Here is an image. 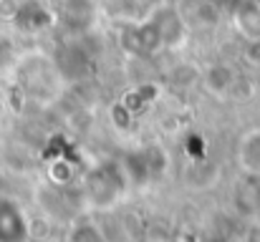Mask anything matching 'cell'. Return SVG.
I'll list each match as a JSON object with an SVG mask.
<instances>
[{
    "mask_svg": "<svg viewBox=\"0 0 260 242\" xmlns=\"http://www.w3.org/2000/svg\"><path fill=\"white\" fill-rule=\"evenodd\" d=\"M184 36V25L172 8L154 10L147 20H142L134 30L126 33V48L132 53H154L159 48L177 46Z\"/></svg>",
    "mask_w": 260,
    "mask_h": 242,
    "instance_id": "1",
    "label": "cell"
},
{
    "mask_svg": "<svg viewBox=\"0 0 260 242\" xmlns=\"http://www.w3.org/2000/svg\"><path fill=\"white\" fill-rule=\"evenodd\" d=\"M88 194L96 204H109L119 197L121 192V184H124V177L119 174L116 164H101L91 177H88Z\"/></svg>",
    "mask_w": 260,
    "mask_h": 242,
    "instance_id": "2",
    "label": "cell"
},
{
    "mask_svg": "<svg viewBox=\"0 0 260 242\" xmlns=\"http://www.w3.org/2000/svg\"><path fill=\"white\" fill-rule=\"evenodd\" d=\"M202 83H205L207 93H212L215 98H230L240 83V74L230 63H212L205 71Z\"/></svg>",
    "mask_w": 260,
    "mask_h": 242,
    "instance_id": "3",
    "label": "cell"
},
{
    "mask_svg": "<svg viewBox=\"0 0 260 242\" xmlns=\"http://www.w3.org/2000/svg\"><path fill=\"white\" fill-rule=\"evenodd\" d=\"M25 237L28 222L23 210L10 199H0V242H25Z\"/></svg>",
    "mask_w": 260,
    "mask_h": 242,
    "instance_id": "4",
    "label": "cell"
},
{
    "mask_svg": "<svg viewBox=\"0 0 260 242\" xmlns=\"http://www.w3.org/2000/svg\"><path fill=\"white\" fill-rule=\"evenodd\" d=\"M238 161L245 169V174L260 177V129L248 131L238 144Z\"/></svg>",
    "mask_w": 260,
    "mask_h": 242,
    "instance_id": "5",
    "label": "cell"
},
{
    "mask_svg": "<svg viewBox=\"0 0 260 242\" xmlns=\"http://www.w3.org/2000/svg\"><path fill=\"white\" fill-rule=\"evenodd\" d=\"M235 28L240 30L243 38L260 43V5L258 3H245L235 13Z\"/></svg>",
    "mask_w": 260,
    "mask_h": 242,
    "instance_id": "6",
    "label": "cell"
},
{
    "mask_svg": "<svg viewBox=\"0 0 260 242\" xmlns=\"http://www.w3.org/2000/svg\"><path fill=\"white\" fill-rule=\"evenodd\" d=\"M66 242H106V240H104V235H101V230H99L96 225L81 222V225H76V227L69 232V240Z\"/></svg>",
    "mask_w": 260,
    "mask_h": 242,
    "instance_id": "7",
    "label": "cell"
},
{
    "mask_svg": "<svg viewBox=\"0 0 260 242\" xmlns=\"http://www.w3.org/2000/svg\"><path fill=\"white\" fill-rule=\"evenodd\" d=\"M248 242H260V227H250V232H248Z\"/></svg>",
    "mask_w": 260,
    "mask_h": 242,
    "instance_id": "8",
    "label": "cell"
},
{
    "mask_svg": "<svg viewBox=\"0 0 260 242\" xmlns=\"http://www.w3.org/2000/svg\"><path fill=\"white\" fill-rule=\"evenodd\" d=\"M0 23H3V15H0Z\"/></svg>",
    "mask_w": 260,
    "mask_h": 242,
    "instance_id": "9",
    "label": "cell"
}]
</instances>
